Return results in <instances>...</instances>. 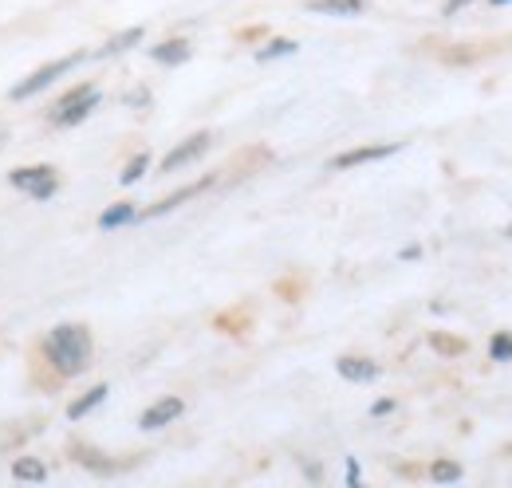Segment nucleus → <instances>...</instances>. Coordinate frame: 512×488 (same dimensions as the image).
Segmentation results:
<instances>
[{
    "mask_svg": "<svg viewBox=\"0 0 512 488\" xmlns=\"http://www.w3.org/2000/svg\"><path fill=\"white\" fill-rule=\"evenodd\" d=\"M44 351H48L52 366L71 378V374H83V370L91 366L95 343H91V331H87V327H79V323H60V327L48 335Z\"/></svg>",
    "mask_w": 512,
    "mask_h": 488,
    "instance_id": "obj_1",
    "label": "nucleus"
},
{
    "mask_svg": "<svg viewBox=\"0 0 512 488\" xmlns=\"http://www.w3.org/2000/svg\"><path fill=\"white\" fill-rule=\"evenodd\" d=\"M83 63V56L75 52V56H64V60H56V63H48V67H40V71H32L24 83H16L12 87V99H32V95H40L44 87H52L60 75H67L71 67H79Z\"/></svg>",
    "mask_w": 512,
    "mask_h": 488,
    "instance_id": "obj_2",
    "label": "nucleus"
},
{
    "mask_svg": "<svg viewBox=\"0 0 512 488\" xmlns=\"http://www.w3.org/2000/svg\"><path fill=\"white\" fill-rule=\"evenodd\" d=\"M95 107H99V91H95V87H75L67 99H60L52 122H56V126H75V122L87 119Z\"/></svg>",
    "mask_w": 512,
    "mask_h": 488,
    "instance_id": "obj_3",
    "label": "nucleus"
},
{
    "mask_svg": "<svg viewBox=\"0 0 512 488\" xmlns=\"http://www.w3.org/2000/svg\"><path fill=\"white\" fill-rule=\"evenodd\" d=\"M402 150V142H379V146H355V150H343L331 158V170H355V166H367V162H383L394 158Z\"/></svg>",
    "mask_w": 512,
    "mask_h": 488,
    "instance_id": "obj_4",
    "label": "nucleus"
},
{
    "mask_svg": "<svg viewBox=\"0 0 512 488\" xmlns=\"http://www.w3.org/2000/svg\"><path fill=\"white\" fill-rule=\"evenodd\" d=\"M8 182L16 185V189H24V193H32L36 201H48V197L56 193V178H52L48 166H24V170H12Z\"/></svg>",
    "mask_w": 512,
    "mask_h": 488,
    "instance_id": "obj_5",
    "label": "nucleus"
},
{
    "mask_svg": "<svg viewBox=\"0 0 512 488\" xmlns=\"http://www.w3.org/2000/svg\"><path fill=\"white\" fill-rule=\"evenodd\" d=\"M209 142H213V134L209 130H201V134H193V138H186L182 146H174L166 158H162V174H178L182 166H190V162H197L205 150H209Z\"/></svg>",
    "mask_w": 512,
    "mask_h": 488,
    "instance_id": "obj_6",
    "label": "nucleus"
},
{
    "mask_svg": "<svg viewBox=\"0 0 512 488\" xmlns=\"http://www.w3.org/2000/svg\"><path fill=\"white\" fill-rule=\"evenodd\" d=\"M182 414H186V402H182V398H174V394H170V398H158V402H154V406H150V410H142V418H138V426H142V429H162V426H174V422H178V418H182Z\"/></svg>",
    "mask_w": 512,
    "mask_h": 488,
    "instance_id": "obj_7",
    "label": "nucleus"
},
{
    "mask_svg": "<svg viewBox=\"0 0 512 488\" xmlns=\"http://www.w3.org/2000/svg\"><path fill=\"white\" fill-rule=\"evenodd\" d=\"M339 378H347V382H375L379 378V363L375 359H367V355H343L339 363Z\"/></svg>",
    "mask_w": 512,
    "mask_h": 488,
    "instance_id": "obj_8",
    "label": "nucleus"
},
{
    "mask_svg": "<svg viewBox=\"0 0 512 488\" xmlns=\"http://www.w3.org/2000/svg\"><path fill=\"white\" fill-rule=\"evenodd\" d=\"M213 185V178H205V182H193V185H186V189H178V193H170V197H162L158 205H150L142 217H162V213H170V209H178L182 201H190V197H197V193H205Z\"/></svg>",
    "mask_w": 512,
    "mask_h": 488,
    "instance_id": "obj_9",
    "label": "nucleus"
},
{
    "mask_svg": "<svg viewBox=\"0 0 512 488\" xmlns=\"http://www.w3.org/2000/svg\"><path fill=\"white\" fill-rule=\"evenodd\" d=\"M150 60L162 63V67H178V63L190 60V44L186 40H166V44L150 48Z\"/></svg>",
    "mask_w": 512,
    "mask_h": 488,
    "instance_id": "obj_10",
    "label": "nucleus"
},
{
    "mask_svg": "<svg viewBox=\"0 0 512 488\" xmlns=\"http://www.w3.org/2000/svg\"><path fill=\"white\" fill-rule=\"evenodd\" d=\"M308 8L320 16H359L367 0H308Z\"/></svg>",
    "mask_w": 512,
    "mask_h": 488,
    "instance_id": "obj_11",
    "label": "nucleus"
},
{
    "mask_svg": "<svg viewBox=\"0 0 512 488\" xmlns=\"http://www.w3.org/2000/svg\"><path fill=\"white\" fill-rule=\"evenodd\" d=\"M107 394H111V390H107L103 382H99V386H91V390H87V394H83L79 402H71V406H67V418H71V422L87 418V414H91L95 406H103V398H107Z\"/></svg>",
    "mask_w": 512,
    "mask_h": 488,
    "instance_id": "obj_12",
    "label": "nucleus"
},
{
    "mask_svg": "<svg viewBox=\"0 0 512 488\" xmlns=\"http://www.w3.org/2000/svg\"><path fill=\"white\" fill-rule=\"evenodd\" d=\"M12 477L40 485V481H48V469H44V461H36V457H20V461L12 465Z\"/></svg>",
    "mask_w": 512,
    "mask_h": 488,
    "instance_id": "obj_13",
    "label": "nucleus"
},
{
    "mask_svg": "<svg viewBox=\"0 0 512 488\" xmlns=\"http://www.w3.org/2000/svg\"><path fill=\"white\" fill-rule=\"evenodd\" d=\"M134 44H142V28H127V32H119V36H111L107 48H103L99 56H123V52H130Z\"/></svg>",
    "mask_w": 512,
    "mask_h": 488,
    "instance_id": "obj_14",
    "label": "nucleus"
},
{
    "mask_svg": "<svg viewBox=\"0 0 512 488\" xmlns=\"http://www.w3.org/2000/svg\"><path fill=\"white\" fill-rule=\"evenodd\" d=\"M465 477V469L457 465V461H446V457H438L434 465H430V481H438V485H457Z\"/></svg>",
    "mask_w": 512,
    "mask_h": 488,
    "instance_id": "obj_15",
    "label": "nucleus"
},
{
    "mask_svg": "<svg viewBox=\"0 0 512 488\" xmlns=\"http://www.w3.org/2000/svg\"><path fill=\"white\" fill-rule=\"evenodd\" d=\"M134 217H138V209L127 205V201H123V205H111V209L99 217V229H119V225H130Z\"/></svg>",
    "mask_w": 512,
    "mask_h": 488,
    "instance_id": "obj_16",
    "label": "nucleus"
},
{
    "mask_svg": "<svg viewBox=\"0 0 512 488\" xmlns=\"http://www.w3.org/2000/svg\"><path fill=\"white\" fill-rule=\"evenodd\" d=\"M296 48H300L296 40H284V36H280V40H268V44L256 52V60L268 63V60H280V56H296Z\"/></svg>",
    "mask_w": 512,
    "mask_h": 488,
    "instance_id": "obj_17",
    "label": "nucleus"
},
{
    "mask_svg": "<svg viewBox=\"0 0 512 488\" xmlns=\"http://www.w3.org/2000/svg\"><path fill=\"white\" fill-rule=\"evenodd\" d=\"M489 359L493 363H512V331H497L489 339Z\"/></svg>",
    "mask_w": 512,
    "mask_h": 488,
    "instance_id": "obj_18",
    "label": "nucleus"
},
{
    "mask_svg": "<svg viewBox=\"0 0 512 488\" xmlns=\"http://www.w3.org/2000/svg\"><path fill=\"white\" fill-rule=\"evenodd\" d=\"M146 170H150V158H146V154H134V158L127 162V170L119 174V182H123V185H134L138 178H142V174H146Z\"/></svg>",
    "mask_w": 512,
    "mask_h": 488,
    "instance_id": "obj_19",
    "label": "nucleus"
},
{
    "mask_svg": "<svg viewBox=\"0 0 512 488\" xmlns=\"http://www.w3.org/2000/svg\"><path fill=\"white\" fill-rule=\"evenodd\" d=\"M430 343H434V351H442V355H461V351H465L461 339H446V335H430Z\"/></svg>",
    "mask_w": 512,
    "mask_h": 488,
    "instance_id": "obj_20",
    "label": "nucleus"
},
{
    "mask_svg": "<svg viewBox=\"0 0 512 488\" xmlns=\"http://www.w3.org/2000/svg\"><path fill=\"white\" fill-rule=\"evenodd\" d=\"M473 0H442V8H446V16H457L461 8H469Z\"/></svg>",
    "mask_w": 512,
    "mask_h": 488,
    "instance_id": "obj_21",
    "label": "nucleus"
},
{
    "mask_svg": "<svg viewBox=\"0 0 512 488\" xmlns=\"http://www.w3.org/2000/svg\"><path fill=\"white\" fill-rule=\"evenodd\" d=\"M390 410H394V402H390V398H383V402H375V406H371V414H375V418H383V414H390Z\"/></svg>",
    "mask_w": 512,
    "mask_h": 488,
    "instance_id": "obj_22",
    "label": "nucleus"
},
{
    "mask_svg": "<svg viewBox=\"0 0 512 488\" xmlns=\"http://www.w3.org/2000/svg\"><path fill=\"white\" fill-rule=\"evenodd\" d=\"M347 485L351 488L359 485V465H355V461H347Z\"/></svg>",
    "mask_w": 512,
    "mask_h": 488,
    "instance_id": "obj_23",
    "label": "nucleus"
},
{
    "mask_svg": "<svg viewBox=\"0 0 512 488\" xmlns=\"http://www.w3.org/2000/svg\"><path fill=\"white\" fill-rule=\"evenodd\" d=\"M422 256V248L418 244H410V248H402V260H418Z\"/></svg>",
    "mask_w": 512,
    "mask_h": 488,
    "instance_id": "obj_24",
    "label": "nucleus"
},
{
    "mask_svg": "<svg viewBox=\"0 0 512 488\" xmlns=\"http://www.w3.org/2000/svg\"><path fill=\"white\" fill-rule=\"evenodd\" d=\"M489 4H493V8H505V4H512V0H489Z\"/></svg>",
    "mask_w": 512,
    "mask_h": 488,
    "instance_id": "obj_25",
    "label": "nucleus"
},
{
    "mask_svg": "<svg viewBox=\"0 0 512 488\" xmlns=\"http://www.w3.org/2000/svg\"><path fill=\"white\" fill-rule=\"evenodd\" d=\"M509 237H512V225H509Z\"/></svg>",
    "mask_w": 512,
    "mask_h": 488,
    "instance_id": "obj_26",
    "label": "nucleus"
}]
</instances>
